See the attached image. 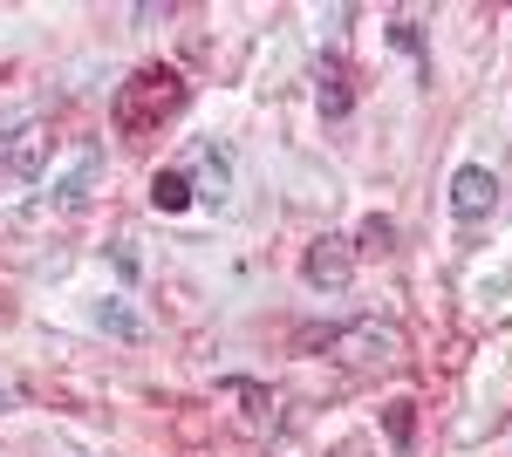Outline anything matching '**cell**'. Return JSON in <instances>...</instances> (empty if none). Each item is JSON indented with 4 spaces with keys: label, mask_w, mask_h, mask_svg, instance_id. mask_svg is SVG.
I'll use <instances>...</instances> for the list:
<instances>
[{
    "label": "cell",
    "mask_w": 512,
    "mask_h": 457,
    "mask_svg": "<svg viewBox=\"0 0 512 457\" xmlns=\"http://www.w3.org/2000/svg\"><path fill=\"white\" fill-rule=\"evenodd\" d=\"M178 103H185V76L164 69V62H151V69H137V76L117 89V123L137 137V130H158Z\"/></svg>",
    "instance_id": "cell-1"
},
{
    "label": "cell",
    "mask_w": 512,
    "mask_h": 457,
    "mask_svg": "<svg viewBox=\"0 0 512 457\" xmlns=\"http://www.w3.org/2000/svg\"><path fill=\"white\" fill-rule=\"evenodd\" d=\"M301 273H308V287L335 294V287H349V280H355V246H349V239H335V232H321L315 246H308V260H301Z\"/></svg>",
    "instance_id": "cell-2"
},
{
    "label": "cell",
    "mask_w": 512,
    "mask_h": 457,
    "mask_svg": "<svg viewBox=\"0 0 512 457\" xmlns=\"http://www.w3.org/2000/svg\"><path fill=\"white\" fill-rule=\"evenodd\" d=\"M328 342H335V355H342V362H396V355H403V335H396V328H383V321H355V328L328 335Z\"/></svg>",
    "instance_id": "cell-3"
},
{
    "label": "cell",
    "mask_w": 512,
    "mask_h": 457,
    "mask_svg": "<svg viewBox=\"0 0 512 457\" xmlns=\"http://www.w3.org/2000/svg\"><path fill=\"white\" fill-rule=\"evenodd\" d=\"M48 151H55V137H48V123H21L7 144H0V157H7V171L21 178V185H35L41 171H48Z\"/></svg>",
    "instance_id": "cell-4"
},
{
    "label": "cell",
    "mask_w": 512,
    "mask_h": 457,
    "mask_svg": "<svg viewBox=\"0 0 512 457\" xmlns=\"http://www.w3.org/2000/svg\"><path fill=\"white\" fill-rule=\"evenodd\" d=\"M492 205H499V178H492L485 164H465V171L451 178V212L472 226V219H485Z\"/></svg>",
    "instance_id": "cell-5"
},
{
    "label": "cell",
    "mask_w": 512,
    "mask_h": 457,
    "mask_svg": "<svg viewBox=\"0 0 512 457\" xmlns=\"http://www.w3.org/2000/svg\"><path fill=\"white\" fill-rule=\"evenodd\" d=\"M96 185H103V151H96V144H82L76 164L55 178V191H48V198H55V212H76V205H82Z\"/></svg>",
    "instance_id": "cell-6"
},
{
    "label": "cell",
    "mask_w": 512,
    "mask_h": 457,
    "mask_svg": "<svg viewBox=\"0 0 512 457\" xmlns=\"http://www.w3.org/2000/svg\"><path fill=\"white\" fill-rule=\"evenodd\" d=\"M192 198H212V205H226L233 198V157L226 151H198V185H192Z\"/></svg>",
    "instance_id": "cell-7"
},
{
    "label": "cell",
    "mask_w": 512,
    "mask_h": 457,
    "mask_svg": "<svg viewBox=\"0 0 512 457\" xmlns=\"http://www.w3.org/2000/svg\"><path fill=\"white\" fill-rule=\"evenodd\" d=\"M151 205H158V212H185V205H192V178H185V171H158V178H151Z\"/></svg>",
    "instance_id": "cell-8"
},
{
    "label": "cell",
    "mask_w": 512,
    "mask_h": 457,
    "mask_svg": "<svg viewBox=\"0 0 512 457\" xmlns=\"http://www.w3.org/2000/svg\"><path fill=\"white\" fill-rule=\"evenodd\" d=\"M321 116H349V76H342V62H321Z\"/></svg>",
    "instance_id": "cell-9"
},
{
    "label": "cell",
    "mask_w": 512,
    "mask_h": 457,
    "mask_svg": "<svg viewBox=\"0 0 512 457\" xmlns=\"http://www.w3.org/2000/svg\"><path fill=\"white\" fill-rule=\"evenodd\" d=\"M96 328H110V335H123V342H144V321H137L123 301H96Z\"/></svg>",
    "instance_id": "cell-10"
},
{
    "label": "cell",
    "mask_w": 512,
    "mask_h": 457,
    "mask_svg": "<svg viewBox=\"0 0 512 457\" xmlns=\"http://www.w3.org/2000/svg\"><path fill=\"white\" fill-rule=\"evenodd\" d=\"M390 246H396V226L383 212H369V219H362V253H390Z\"/></svg>",
    "instance_id": "cell-11"
},
{
    "label": "cell",
    "mask_w": 512,
    "mask_h": 457,
    "mask_svg": "<svg viewBox=\"0 0 512 457\" xmlns=\"http://www.w3.org/2000/svg\"><path fill=\"white\" fill-rule=\"evenodd\" d=\"M390 41L403 48V55H417V48H424V35H417V21H396V28H390Z\"/></svg>",
    "instance_id": "cell-12"
},
{
    "label": "cell",
    "mask_w": 512,
    "mask_h": 457,
    "mask_svg": "<svg viewBox=\"0 0 512 457\" xmlns=\"http://www.w3.org/2000/svg\"><path fill=\"white\" fill-rule=\"evenodd\" d=\"M390 437H396V444H410V403H390Z\"/></svg>",
    "instance_id": "cell-13"
},
{
    "label": "cell",
    "mask_w": 512,
    "mask_h": 457,
    "mask_svg": "<svg viewBox=\"0 0 512 457\" xmlns=\"http://www.w3.org/2000/svg\"><path fill=\"white\" fill-rule=\"evenodd\" d=\"M0 410H14V396H7V389H0Z\"/></svg>",
    "instance_id": "cell-14"
}]
</instances>
